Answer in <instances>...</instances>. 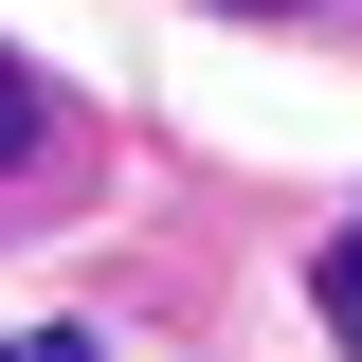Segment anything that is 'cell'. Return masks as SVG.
<instances>
[{"mask_svg": "<svg viewBox=\"0 0 362 362\" xmlns=\"http://www.w3.org/2000/svg\"><path fill=\"white\" fill-rule=\"evenodd\" d=\"M308 290H326V326H344V344H362V218L326 235V272H308Z\"/></svg>", "mask_w": 362, "mask_h": 362, "instance_id": "obj_1", "label": "cell"}, {"mask_svg": "<svg viewBox=\"0 0 362 362\" xmlns=\"http://www.w3.org/2000/svg\"><path fill=\"white\" fill-rule=\"evenodd\" d=\"M37 127H54V109H37V73L0 54V163H37Z\"/></svg>", "mask_w": 362, "mask_h": 362, "instance_id": "obj_2", "label": "cell"}, {"mask_svg": "<svg viewBox=\"0 0 362 362\" xmlns=\"http://www.w3.org/2000/svg\"><path fill=\"white\" fill-rule=\"evenodd\" d=\"M0 362H109V344H90V326H37V344H0Z\"/></svg>", "mask_w": 362, "mask_h": 362, "instance_id": "obj_3", "label": "cell"}]
</instances>
